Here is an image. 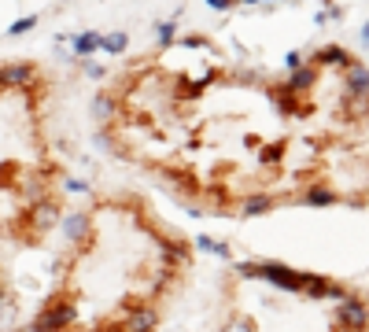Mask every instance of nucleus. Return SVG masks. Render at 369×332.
I'll use <instances>...</instances> for the list:
<instances>
[{
	"instance_id": "4",
	"label": "nucleus",
	"mask_w": 369,
	"mask_h": 332,
	"mask_svg": "<svg viewBox=\"0 0 369 332\" xmlns=\"http://www.w3.org/2000/svg\"><path fill=\"white\" fill-rule=\"evenodd\" d=\"M222 332H369V288L277 262H240L222 288Z\"/></svg>"
},
{
	"instance_id": "3",
	"label": "nucleus",
	"mask_w": 369,
	"mask_h": 332,
	"mask_svg": "<svg viewBox=\"0 0 369 332\" xmlns=\"http://www.w3.org/2000/svg\"><path fill=\"white\" fill-rule=\"evenodd\" d=\"M67 166L52 137V74L0 59V244L37 251L67 211Z\"/></svg>"
},
{
	"instance_id": "1",
	"label": "nucleus",
	"mask_w": 369,
	"mask_h": 332,
	"mask_svg": "<svg viewBox=\"0 0 369 332\" xmlns=\"http://www.w3.org/2000/svg\"><path fill=\"white\" fill-rule=\"evenodd\" d=\"M100 144L196 214L369 207V66L351 59L314 122L277 107L274 78L222 63L203 33L137 56L92 100Z\"/></svg>"
},
{
	"instance_id": "5",
	"label": "nucleus",
	"mask_w": 369,
	"mask_h": 332,
	"mask_svg": "<svg viewBox=\"0 0 369 332\" xmlns=\"http://www.w3.org/2000/svg\"><path fill=\"white\" fill-rule=\"evenodd\" d=\"M15 314H19V292H15V280H11L8 262L0 259V332L11 328Z\"/></svg>"
},
{
	"instance_id": "6",
	"label": "nucleus",
	"mask_w": 369,
	"mask_h": 332,
	"mask_svg": "<svg viewBox=\"0 0 369 332\" xmlns=\"http://www.w3.org/2000/svg\"><path fill=\"white\" fill-rule=\"evenodd\" d=\"M104 45L111 48V52H122V48H126V37H107Z\"/></svg>"
},
{
	"instance_id": "2",
	"label": "nucleus",
	"mask_w": 369,
	"mask_h": 332,
	"mask_svg": "<svg viewBox=\"0 0 369 332\" xmlns=\"http://www.w3.org/2000/svg\"><path fill=\"white\" fill-rule=\"evenodd\" d=\"M192 240L140 192H96L74 218L26 332H155L192 273Z\"/></svg>"
}]
</instances>
